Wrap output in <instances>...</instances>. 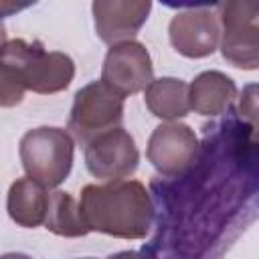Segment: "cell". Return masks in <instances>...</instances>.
Segmentation results:
<instances>
[{"mask_svg":"<svg viewBox=\"0 0 259 259\" xmlns=\"http://www.w3.org/2000/svg\"><path fill=\"white\" fill-rule=\"evenodd\" d=\"M196 154L198 138L194 130L178 121L160 123L152 132L146 148L150 164L158 170L162 178H176L184 174L194 164Z\"/></svg>","mask_w":259,"mask_h":259,"instance_id":"8","label":"cell"},{"mask_svg":"<svg viewBox=\"0 0 259 259\" xmlns=\"http://www.w3.org/2000/svg\"><path fill=\"white\" fill-rule=\"evenodd\" d=\"M140 152L121 125L95 136L85 146V166L99 180H125L136 172Z\"/></svg>","mask_w":259,"mask_h":259,"instance_id":"9","label":"cell"},{"mask_svg":"<svg viewBox=\"0 0 259 259\" xmlns=\"http://www.w3.org/2000/svg\"><path fill=\"white\" fill-rule=\"evenodd\" d=\"M45 227L59 237H85L89 233L77 200L63 190H55L49 194Z\"/></svg>","mask_w":259,"mask_h":259,"instance_id":"15","label":"cell"},{"mask_svg":"<svg viewBox=\"0 0 259 259\" xmlns=\"http://www.w3.org/2000/svg\"><path fill=\"white\" fill-rule=\"evenodd\" d=\"M237 97L233 79L221 71H204L188 85V103L200 115L217 117L231 109Z\"/></svg>","mask_w":259,"mask_h":259,"instance_id":"12","label":"cell"},{"mask_svg":"<svg viewBox=\"0 0 259 259\" xmlns=\"http://www.w3.org/2000/svg\"><path fill=\"white\" fill-rule=\"evenodd\" d=\"M49 204V194L45 192V186L38 182L26 178H18L12 182L6 198V210L10 219L26 229H34L45 223Z\"/></svg>","mask_w":259,"mask_h":259,"instance_id":"13","label":"cell"},{"mask_svg":"<svg viewBox=\"0 0 259 259\" xmlns=\"http://www.w3.org/2000/svg\"><path fill=\"white\" fill-rule=\"evenodd\" d=\"M79 210L89 231L117 239H144L154 221V202L138 180L87 184L81 190Z\"/></svg>","mask_w":259,"mask_h":259,"instance_id":"2","label":"cell"},{"mask_svg":"<svg viewBox=\"0 0 259 259\" xmlns=\"http://www.w3.org/2000/svg\"><path fill=\"white\" fill-rule=\"evenodd\" d=\"M219 18L210 8H190L170 20L168 36L176 53L188 59H202L219 45Z\"/></svg>","mask_w":259,"mask_h":259,"instance_id":"10","label":"cell"},{"mask_svg":"<svg viewBox=\"0 0 259 259\" xmlns=\"http://www.w3.org/2000/svg\"><path fill=\"white\" fill-rule=\"evenodd\" d=\"M219 40L225 61L237 69L255 71L259 65V4L251 0H235L217 4Z\"/></svg>","mask_w":259,"mask_h":259,"instance_id":"5","label":"cell"},{"mask_svg":"<svg viewBox=\"0 0 259 259\" xmlns=\"http://www.w3.org/2000/svg\"><path fill=\"white\" fill-rule=\"evenodd\" d=\"M20 162L26 176L45 188H55L67 180L73 168L75 144L63 127H36L20 138Z\"/></svg>","mask_w":259,"mask_h":259,"instance_id":"4","label":"cell"},{"mask_svg":"<svg viewBox=\"0 0 259 259\" xmlns=\"http://www.w3.org/2000/svg\"><path fill=\"white\" fill-rule=\"evenodd\" d=\"M0 259H32L30 255H26V253H4V255H0Z\"/></svg>","mask_w":259,"mask_h":259,"instance_id":"19","label":"cell"},{"mask_svg":"<svg viewBox=\"0 0 259 259\" xmlns=\"http://www.w3.org/2000/svg\"><path fill=\"white\" fill-rule=\"evenodd\" d=\"M0 61L14 73L24 89L40 95L67 89L75 77L73 59L59 51H47L38 40H6V45L0 49Z\"/></svg>","mask_w":259,"mask_h":259,"instance_id":"3","label":"cell"},{"mask_svg":"<svg viewBox=\"0 0 259 259\" xmlns=\"http://www.w3.org/2000/svg\"><path fill=\"white\" fill-rule=\"evenodd\" d=\"M123 119V99L101 81H93L75 93L69 115L71 138L89 144L95 136L119 127Z\"/></svg>","mask_w":259,"mask_h":259,"instance_id":"6","label":"cell"},{"mask_svg":"<svg viewBox=\"0 0 259 259\" xmlns=\"http://www.w3.org/2000/svg\"><path fill=\"white\" fill-rule=\"evenodd\" d=\"M30 2H8V0H0V20L4 16H10L14 12H20L24 8H28Z\"/></svg>","mask_w":259,"mask_h":259,"instance_id":"17","label":"cell"},{"mask_svg":"<svg viewBox=\"0 0 259 259\" xmlns=\"http://www.w3.org/2000/svg\"><path fill=\"white\" fill-rule=\"evenodd\" d=\"M24 87L18 83L14 73L0 61V107H14L22 101Z\"/></svg>","mask_w":259,"mask_h":259,"instance_id":"16","label":"cell"},{"mask_svg":"<svg viewBox=\"0 0 259 259\" xmlns=\"http://www.w3.org/2000/svg\"><path fill=\"white\" fill-rule=\"evenodd\" d=\"M95 32L107 45L132 40L148 20L152 2L148 0H97L91 6Z\"/></svg>","mask_w":259,"mask_h":259,"instance_id":"11","label":"cell"},{"mask_svg":"<svg viewBox=\"0 0 259 259\" xmlns=\"http://www.w3.org/2000/svg\"><path fill=\"white\" fill-rule=\"evenodd\" d=\"M83 259H93V257H83Z\"/></svg>","mask_w":259,"mask_h":259,"instance_id":"21","label":"cell"},{"mask_svg":"<svg viewBox=\"0 0 259 259\" xmlns=\"http://www.w3.org/2000/svg\"><path fill=\"white\" fill-rule=\"evenodd\" d=\"M154 69L148 49L138 40L111 45L101 69V83L121 99L146 89L152 83Z\"/></svg>","mask_w":259,"mask_h":259,"instance_id":"7","label":"cell"},{"mask_svg":"<svg viewBox=\"0 0 259 259\" xmlns=\"http://www.w3.org/2000/svg\"><path fill=\"white\" fill-rule=\"evenodd\" d=\"M194 164L176 178H154L158 231L144 245L146 259H208L229 243L243 212H255V121L231 111L202 127Z\"/></svg>","mask_w":259,"mask_h":259,"instance_id":"1","label":"cell"},{"mask_svg":"<svg viewBox=\"0 0 259 259\" xmlns=\"http://www.w3.org/2000/svg\"><path fill=\"white\" fill-rule=\"evenodd\" d=\"M6 45V28H4V24L0 22V49Z\"/></svg>","mask_w":259,"mask_h":259,"instance_id":"20","label":"cell"},{"mask_svg":"<svg viewBox=\"0 0 259 259\" xmlns=\"http://www.w3.org/2000/svg\"><path fill=\"white\" fill-rule=\"evenodd\" d=\"M144 101L156 117L166 121L184 117L190 111L188 85L182 79H174V77L152 79V83L146 87Z\"/></svg>","mask_w":259,"mask_h":259,"instance_id":"14","label":"cell"},{"mask_svg":"<svg viewBox=\"0 0 259 259\" xmlns=\"http://www.w3.org/2000/svg\"><path fill=\"white\" fill-rule=\"evenodd\" d=\"M107 259H146V257L142 253H136V251H119V253L109 255Z\"/></svg>","mask_w":259,"mask_h":259,"instance_id":"18","label":"cell"}]
</instances>
